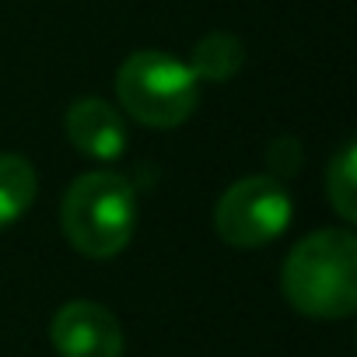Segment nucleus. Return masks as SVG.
<instances>
[{"label":"nucleus","mask_w":357,"mask_h":357,"mask_svg":"<svg viewBox=\"0 0 357 357\" xmlns=\"http://www.w3.org/2000/svg\"><path fill=\"white\" fill-rule=\"evenodd\" d=\"M287 301L312 319H347L357 308V238L347 228L312 231L284 263Z\"/></svg>","instance_id":"1"},{"label":"nucleus","mask_w":357,"mask_h":357,"mask_svg":"<svg viewBox=\"0 0 357 357\" xmlns=\"http://www.w3.org/2000/svg\"><path fill=\"white\" fill-rule=\"evenodd\" d=\"M60 221L77 252L91 259H112L133 238L137 193L116 172H88L70 183Z\"/></svg>","instance_id":"2"},{"label":"nucleus","mask_w":357,"mask_h":357,"mask_svg":"<svg viewBox=\"0 0 357 357\" xmlns=\"http://www.w3.org/2000/svg\"><path fill=\"white\" fill-rule=\"evenodd\" d=\"M116 95L137 123L154 130H172L193 116L200 81L193 77L190 63H183L178 56L140 50L126 56V63L119 67Z\"/></svg>","instance_id":"3"},{"label":"nucleus","mask_w":357,"mask_h":357,"mask_svg":"<svg viewBox=\"0 0 357 357\" xmlns=\"http://www.w3.org/2000/svg\"><path fill=\"white\" fill-rule=\"evenodd\" d=\"M291 193L273 175H249L225 190L214 207V231L235 249H259L291 225Z\"/></svg>","instance_id":"4"},{"label":"nucleus","mask_w":357,"mask_h":357,"mask_svg":"<svg viewBox=\"0 0 357 357\" xmlns=\"http://www.w3.org/2000/svg\"><path fill=\"white\" fill-rule=\"evenodd\" d=\"M50 340L60 357H123V326L95 301H67L50 322Z\"/></svg>","instance_id":"5"},{"label":"nucleus","mask_w":357,"mask_h":357,"mask_svg":"<svg viewBox=\"0 0 357 357\" xmlns=\"http://www.w3.org/2000/svg\"><path fill=\"white\" fill-rule=\"evenodd\" d=\"M67 137L81 154L112 161L126 147V123L105 98H77L67 109Z\"/></svg>","instance_id":"6"},{"label":"nucleus","mask_w":357,"mask_h":357,"mask_svg":"<svg viewBox=\"0 0 357 357\" xmlns=\"http://www.w3.org/2000/svg\"><path fill=\"white\" fill-rule=\"evenodd\" d=\"M39 193V178L29 158L0 154V231H8L18 218L29 214Z\"/></svg>","instance_id":"7"},{"label":"nucleus","mask_w":357,"mask_h":357,"mask_svg":"<svg viewBox=\"0 0 357 357\" xmlns=\"http://www.w3.org/2000/svg\"><path fill=\"white\" fill-rule=\"evenodd\" d=\"M245 63V46L238 36L231 32H211L193 46L190 56V70L197 81H231Z\"/></svg>","instance_id":"8"},{"label":"nucleus","mask_w":357,"mask_h":357,"mask_svg":"<svg viewBox=\"0 0 357 357\" xmlns=\"http://www.w3.org/2000/svg\"><path fill=\"white\" fill-rule=\"evenodd\" d=\"M326 197L333 204V211L354 225L357 218V154H354V144L347 140L340 147V154L329 161V172H326Z\"/></svg>","instance_id":"9"},{"label":"nucleus","mask_w":357,"mask_h":357,"mask_svg":"<svg viewBox=\"0 0 357 357\" xmlns=\"http://www.w3.org/2000/svg\"><path fill=\"white\" fill-rule=\"evenodd\" d=\"M298 161H301V151H298V144H294L291 137L273 140V147H270V168H277V172H294Z\"/></svg>","instance_id":"10"}]
</instances>
